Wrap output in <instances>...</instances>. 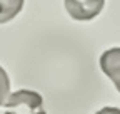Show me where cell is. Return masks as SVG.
<instances>
[{"instance_id": "cell-1", "label": "cell", "mask_w": 120, "mask_h": 114, "mask_svg": "<svg viewBox=\"0 0 120 114\" xmlns=\"http://www.w3.org/2000/svg\"><path fill=\"white\" fill-rule=\"evenodd\" d=\"M5 114H47L43 109V97L28 89H20L7 97Z\"/></svg>"}, {"instance_id": "cell-2", "label": "cell", "mask_w": 120, "mask_h": 114, "mask_svg": "<svg viewBox=\"0 0 120 114\" xmlns=\"http://www.w3.org/2000/svg\"><path fill=\"white\" fill-rule=\"evenodd\" d=\"M68 15L73 20H92L103 8L105 0H64Z\"/></svg>"}, {"instance_id": "cell-3", "label": "cell", "mask_w": 120, "mask_h": 114, "mask_svg": "<svg viewBox=\"0 0 120 114\" xmlns=\"http://www.w3.org/2000/svg\"><path fill=\"white\" fill-rule=\"evenodd\" d=\"M100 67L120 92V47L105 50L100 57Z\"/></svg>"}, {"instance_id": "cell-4", "label": "cell", "mask_w": 120, "mask_h": 114, "mask_svg": "<svg viewBox=\"0 0 120 114\" xmlns=\"http://www.w3.org/2000/svg\"><path fill=\"white\" fill-rule=\"evenodd\" d=\"M23 7V0H0V24H7L17 17Z\"/></svg>"}, {"instance_id": "cell-5", "label": "cell", "mask_w": 120, "mask_h": 114, "mask_svg": "<svg viewBox=\"0 0 120 114\" xmlns=\"http://www.w3.org/2000/svg\"><path fill=\"white\" fill-rule=\"evenodd\" d=\"M8 92H10V79H8V74L5 72V69L0 65V106L5 104Z\"/></svg>"}, {"instance_id": "cell-6", "label": "cell", "mask_w": 120, "mask_h": 114, "mask_svg": "<svg viewBox=\"0 0 120 114\" xmlns=\"http://www.w3.org/2000/svg\"><path fill=\"white\" fill-rule=\"evenodd\" d=\"M95 114H120V109L118 107H103Z\"/></svg>"}]
</instances>
